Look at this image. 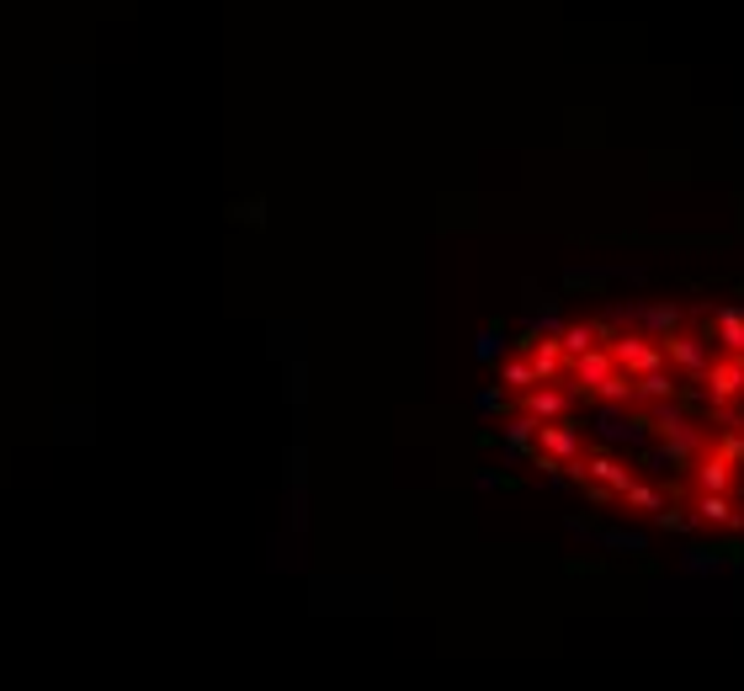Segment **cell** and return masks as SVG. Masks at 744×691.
<instances>
[{
  "label": "cell",
  "instance_id": "cell-6",
  "mask_svg": "<svg viewBox=\"0 0 744 691\" xmlns=\"http://www.w3.org/2000/svg\"><path fill=\"white\" fill-rule=\"evenodd\" d=\"M521 415H532V420H569V394H558V389H527L521 394Z\"/></svg>",
  "mask_w": 744,
  "mask_h": 691
},
{
  "label": "cell",
  "instance_id": "cell-3",
  "mask_svg": "<svg viewBox=\"0 0 744 691\" xmlns=\"http://www.w3.org/2000/svg\"><path fill=\"white\" fill-rule=\"evenodd\" d=\"M580 468H585V479H596L601 490H612V495H622V490L633 484V468L622 463L617 452H585Z\"/></svg>",
  "mask_w": 744,
  "mask_h": 691
},
{
  "label": "cell",
  "instance_id": "cell-7",
  "mask_svg": "<svg viewBox=\"0 0 744 691\" xmlns=\"http://www.w3.org/2000/svg\"><path fill=\"white\" fill-rule=\"evenodd\" d=\"M665 357H670L675 367H686L691 378L707 373V357H702V341H697V335H681V330L665 335Z\"/></svg>",
  "mask_w": 744,
  "mask_h": 691
},
{
  "label": "cell",
  "instance_id": "cell-16",
  "mask_svg": "<svg viewBox=\"0 0 744 691\" xmlns=\"http://www.w3.org/2000/svg\"><path fill=\"white\" fill-rule=\"evenodd\" d=\"M718 458H723V463H744V436H739V431H729V436L718 442Z\"/></svg>",
  "mask_w": 744,
  "mask_h": 691
},
{
  "label": "cell",
  "instance_id": "cell-1",
  "mask_svg": "<svg viewBox=\"0 0 744 691\" xmlns=\"http://www.w3.org/2000/svg\"><path fill=\"white\" fill-rule=\"evenodd\" d=\"M606 351H612V362H617L628 378L665 373V346H654L644 330H617L612 341H606Z\"/></svg>",
  "mask_w": 744,
  "mask_h": 691
},
{
  "label": "cell",
  "instance_id": "cell-11",
  "mask_svg": "<svg viewBox=\"0 0 744 691\" xmlns=\"http://www.w3.org/2000/svg\"><path fill=\"white\" fill-rule=\"evenodd\" d=\"M622 500H628L633 511H649V516L665 511V490H654V484H644V479H633L628 490H622Z\"/></svg>",
  "mask_w": 744,
  "mask_h": 691
},
{
  "label": "cell",
  "instance_id": "cell-15",
  "mask_svg": "<svg viewBox=\"0 0 744 691\" xmlns=\"http://www.w3.org/2000/svg\"><path fill=\"white\" fill-rule=\"evenodd\" d=\"M638 399H675V383L665 378V373H649V378H638Z\"/></svg>",
  "mask_w": 744,
  "mask_h": 691
},
{
  "label": "cell",
  "instance_id": "cell-5",
  "mask_svg": "<svg viewBox=\"0 0 744 691\" xmlns=\"http://www.w3.org/2000/svg\"><path fill=\"white\" fill-rule=\"evenodd\" d=\"M734 463H723L718 452H707V458L691 463V484H697L702 495H729L734 490V474H729Z\"/></svg>",
  "mask_w": 744,
  "mask_h": 691
},
{
  "label": "cell",
  "instance_id": "cell-8",
  "mask_svg": "<svg viewBox=\"0 0 744 691\" xmlns=\"http://www.w3.org/2000/svg\"><path fill=\"white\" fill-rule=\"evenodd\" d=\"M532 373H537V383H553L564 373V346H558V335L553 341H532Z\"/></svg>",
  "mask_w": 744,
  "mask_h": 691
},
{
  "label": "cell",
  "instance_id": "cell-13",
  "mask_svg": "<svg viewBox=\"0 0 744 691\" xmlns=\"http://www.w3.org/2000/svg\"><path fill=\"white\" fill-rule=\"evenodd\" d=\"M644 319H649V330H659V341L681 330V309H670V303H659V309H649Z\"/></svg>",
  "mask_w": 744,
  "mask_h": 691
},
{
  "label": "cell",
  "instance_id": "cell-4",
  "mask_svg": "<svg viewBox=\"0 0 744 691\" xmlns=\"http://www.w3.org/2000/svg\"><path fill=\"white\" fill-rule=\"evenodd\" d=\"M707 389H713L718 404H729L744 394V357H723V362H707Z\"/></svg>",
  "mask_w": 744,
  "mask_h": 691
},
{
  "label": "cell",
  "instance_id": "cell-2",
  "mask_svg": "<svg viewBox=\"0 0 744 691\" xmlns=\"http://www.w3.org/2000/svg\"><path fill=\"white\" fill-rule=\"evenodd\" d=\"M537 447H543V458H553L558 468L585 458V442H580V426H574V420H537Z\"/></svg>",
  "mask_w": 744,
  "mask_h": 691
},
{
  "label": "cell",
  "instance_id": "cell-10",
  "mask_svg": "<svg viewBox=\"0 0 744 691\" xmlns=\"http://www.w3.org/2000/svg\"><path fill=\"white\" fill-rule=\"evenodd\" d=\"M697 516L702 521H723V527H739V521H744L729 505V495H702V490H697Z\"/></svg>",
  "mask_w": 744,
  "mask_h": 691
},
{
  "label": "cell",
  "instance_id": "cell-12",
  "mask_svg": "<svg viewBox=\"0 0 744 691\" xmlns=\"http://www.w3.org/2000/svg\"><path fill=\"white\" fill-rule=\"evenodd\" d=\"M558 346H564V357H585V351L596 346V325H569L558 335Z\"/></svg>",
  "mask_w": 744,
  "mask_h": 691
},
{
  "label": "cell",
  "instance_id": "cell-9",
  "mask_svg": "<svg viewBox=\"0 0 744 691\" xmlns=\"http://www.w3.org/2000/svg\"><path fill=\"white\" fill-rule=\"evenodd\" d=\"M718 346H723V357H744V309L718 314Z\"/></svg>",
  "mask_w": 744,
  "mask_h": 691
},
{
  "label": "cell",
  "instance_id": "cell-18",
  "mask_svg": "<svg viewBox=\"0 0 744 691\" xmlns=\"http://www.w3.org/2000/svg\"><path fill=\"white\" fill-rule=\"evenodd\" d=\"M654 521H659V527H665V532H686V527H691V516H681V511H670V505H665V511H659Z\"/></svg>",
  "mask_w": 744,
  "mask_h": 691
},
{
  "label": "cell",
  "instance_id": "cell-14",
  "mask_svg": "<svg viewBox=\"0 0 744 691\" xmlns=\"http://www.w3.org/2000/svg\"><path fill=\"white\" fill-rule=\"evenodd\" d=\"M505 389H521V394H527V389H537V373H532V362H505Z\"/></svg>",
  "mask_w": 744,
  "mask_h": 691
},
{
  "label": "cell",
  "instance_id": "cell-17",
  "mask_svg": "<svg viewBox=\"0 0 744 691\" xmlns=\"http://www.w3.org/2000/svg\"><path fill=\"white\" fill-rule=\"evenodd\" d=\"M601 543L606 548H622V553H644V537H633V532H606Z\"/></svg>",
  "mask_w": 744,
  "mask_h": 691
}]
</instances>
